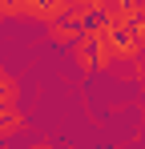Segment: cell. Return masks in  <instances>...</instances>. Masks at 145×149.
Listing matches in <instances>:
<instances>
[{
  "instance_id": "cell-1",
  "label": "cell",
  "mask_w": 145,
  "mask_h": 149,
  "mask_svg": "<svg viewBox=\"0 0 145 149\" xmlns=\"http://www.w3.org/2000/svg\"><path fill=\"white\" fill-rule=\"evenodd\" d=\"M20 133H28L24 113H20V109H0V137L8 141V137H20Z\"/></svg>"
},
{
  "instance_id": "cell-2",
  "label": "cell",
  "mask_w": 145,
  "mask_h": 149,
  "mask_svg": "<svg viewBox=\"0 0 145 149\" xmlns=\"http://www.w3.org/2000/svg\"><path fill=\"white\" fill-rule=\"evenodd\" d=\"M48 36H52L56 45H72V40H77V28L72 24H48Z\"/></svg>"
},
{
  "instance_id": "cell-3",
  "label": "cell",
  "mask_w": 145,
  "mask_h": 149,
  "mask_svg": "<svg viewBox=\"0 0 145 149\" xmlns=\"http://www.w3.org/2000/svg\"><path fill=\"white\" fill-rule=\"evenodd\" d=\"M24 149H61V145H52V141H24Z\"/></svg>"
},
{
  "instance_id": "cell-4",
  "label": "cell",
  "mask_w": 145,
  "mask_h": 149,
  "mask_svg": "<svg viewBox=\"0 0 145 149\" xmlns=\"http://www.w3.org/2000/svg\"><path fill=\"white\" fill-rule=\"evenodd\" d=\"M0 149H8V141H4V137H0Z\"/></svg>"
}]
</instances>
